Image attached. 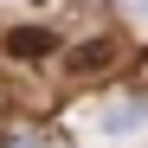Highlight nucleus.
I'll use <instances>...</instances> for the list:
<instances>
[{
    "mask_svg": "<svg viewBox=\"0 0 148 148\" xmlns=\"http://www.w3.org/2000/svg\"><path fill=\"white\" fill-rule=\"evenodd\" d=\"M129 7H148V0H129Z\"/></svg>",
    "mask_w": 148,
    "mask_h": 148,
    "instance_id": "nucleus-3",
    "label": "nucleus"
},
{
    "mask_svg": "<svg viewBox=\"0 0 148 148\" xmlns=\"http://www.w3.org/2000/svg\"><path fill=\"white\" fill-rule=\"evenodd\" d=\"M116 64H122V45H116L110 32H97V39H84V45H71V58H64L71 77H103V71H116Z\"/></svg>",
    "mask_w": 148,
    "mask_h": 148,
    "instance_id": "nucleus-1",
    "label": "nucleus"
},
{
    "mask_svg": "<svg viewBox=\"0 0 148 148\" xmlns=\"http://www.w3.org/2000/svg\"><path fill=\"white\" fill-rule=\"evenodd\" d=\"M0 52H7L13 64H39V58H52V52H58V39L45 32V26H13L7 39H0Z\"/></svg>",
    "mask_w": 148,
    "mask_h": 148,
    "instance_id": "nucleus-2",
    "label": "nucleus"
}]
</instances>
